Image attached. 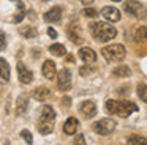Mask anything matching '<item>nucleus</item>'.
I'll list each match as a JSON object with an SVG mask.
<instances>
[{"instance_id": "1", "label": "nucleus", "mask_w": 147, "mask_h": 145, "mask_svg": "<svg viewBox=\"0 0 147 145\" xmlns=\"http://www.w3.org/2000/svg\"><path fill=\"white\" fill-rule=\"evenodd\" d=\"M106 110L108 113L112 115H119V117H128L133 112L138 110V106L133 101H115V99H108L106 101Z\"/></svg>"}, {"instance_id": "2", "label": "nucleus", "mask_w": 147, "mask_h": 145, "mask_svg": "<svg viewBox=\"0 0 147 145\" xmlns=\"http://www.w3.org/2000/svg\"><path fill=\"white\" fill-rule=\"evenodd\" d=\"M89 27H90L92 36L95 38L96 41H101V43H106V41L112 40V38H115V35H117L115 27L106 24V22H93Z\"/></svg>"}, {"instance_id": "3", "label": "nucleus", "mask_w": 147, "mask_h": 145, "mask_svg": "<svg viewBox=\"0 0 147 145\" xmlns=\"http://www.w3.org/2000/svg\"><path fill=\"white\" fill-rule=\"evenodd\" d=\"M54 122H55V110L52 109L51 106H45L41 109V117H40L38 120V125H36V128H38V131L41 132V134H49V132H52V129H54Z\"/></svg>"}, {"instance_id": "4", "label": "nucleus", "mask_w": 147, "mask_h": 145, "mask_svg": "<svg viewBox=\"0 0 147 145\" xmlns=\"http://www.w3.org/2000/svg\"><path fill=\"white\" fill-rule=\"evenodd\" d=\"M101 54L108 62H120V60L125 58L127 50L122 44H109V46L101 49Z\"/></svg>"}, {"instance_id": "5", "label": "nucleus", "mask_w": 147, "mask_h": 145, "mask_svg": "<svg viewBox=\"0 0 147 145\" xmlns=\"http://www.w3.org/2000/svg\"><path fill=\"white\" fill-rule=\"evenodd\" d=\"M115 126H117L115 120H112V118H101V120H98L92 128H93V131H95L96 134L108 136V134H111V132L115 129Z\"/></svg>"}, {"instance_id": "6", "label": "nucleus", "mask_w": 147, "mask_h": 145, "mask_svg": "<svg viewBox=\"0 0 147 145\" xmlns=\"http://www.w3.org/2000/svg\"><path fill=\"white\" fill-rule=\"evenodd\" d=\"M123 9L128 13V14L134 16V17H139V19L146 17V14H147L146 6H144L142 3H139L138 0H128V2H125L123 3Z\"/></svg>"}, {"instance_id": "7", "label": "nucleus", "mask_w": 147, "mask_h": 145, "mask_svg": "<svg viewBox=\"0 0 147 145\" xmlns=\"http://www.w3.org/2000/svg\"><path fill=\"white\" fill-rule=\"evenodd\" d=\"M57 85L62 91H67L71 88V72L68 68H63L57 72Z\"/></svg>"}, {"instance_id": "8", "label": "nucleus", "mask_w": 147, "mask_h": 145, "mask_svg": "<svg viewBox=\"0 0 147 145\" xmlns=\"http://www.w3.org/2000/svg\"><path fill=\"white\" fill-rule=\"evenodd\" d=\"M67 33H68V38H70L74 44H81L84 41L82 32H81V27L78 24H70V25H68Z\"/></svg>"}, {"instance_id": "9", "label": "nucleus", "mask_w": 147, "mask_h": 145, "mask_svg": "<svg viewBox=\"0 0 147 145\" xmlns=\"http://www.w3.org/2000/svg\"><path fill=\"white\" fill-rule=\"evenodd\" d=\"M101 16L109 22H119L122 19L120 11H119L117 8H114V6H105V8L101 9Z\"/></svg>"}, {"instance_id": "10", "label": "nucleus", "mask_w": 147, "mask_h": 145, "mask_svg": "<svg viewBox=\"0 0 147 145\" xmlns=\"http://www.w3.org/2000/svg\"><path fill=\"white\" fill-rule=\"evenodd\" d=\"M18 76H19V81H21V84H30V82L33 81V74H32V71H30L29 68H27L24 63H18Z\"/></svg>"}, {"instance_id": "11", "label": "nucleus", "mask_w": 147, "mask_h": 145, "mask_svg": "<svg viewBox=\"0 0 147 145\" xmlns=\"http://www.w3.org/2000/svg\"><path fill=\"white\" fill-rule=\"evenodd\" d=\"M79 110H81V113H82L86 118H92V117L96 113V106H95L93 101L87 99V101H82V103H81Z\"/></svg>"}, {"instance_id": "12", "label": "nucleus", "mask_w": 147, "mask_h": 145, "mask_svg": "<svg viewBox=\"0 0 147 145\" xmlns=\"http://www.w3.org/2000/svg\"><path fill=\"white\" fill-rule=\"evenodd\" d=\"M43 76H45L46 79H49V81H52V79H55V76H57V66H55V63L52 62V60H46L45 63H43Z\"/></svg>"}, {"instance_id": "13", "label": "nucleus", "mask_w": 147, "mask_h": 145, "mask_svg": "<svg viewBox=\"0 0 147 145\" xmlns=\"http://www.w3.org/2000/svg\"><path fill=\"white\" fill-rule=\"evenodd\" d=\"M79 57L82 58L84 63H87V65H92V63L96 62V54L93 52V49H90V47H81Z\"/></svg>"}, {"instance_id": "14", "label": "nucleus", "mask_w": 147, "mask_h": 145, "mask_svg": "<svg viewBox=\"0 0 147 145\" xmlns=\"http://www.w3.org/2000/svg\"><path fill=\"white\" fill-rule=\"evenodd\" d=\"M62 19V8L60 6H52L49 11H46L45 14V21L46 22H51V24H54V22H59Z\"/></svg>"}, {"instance_id": "15", "label": "nucleus", "mask_w": 147, "mask_h": 145, "mask_svg": "<svg viewBox=\"0 0 147 145\" xmlns=\"http://www.w3.org/2000/svg\"><path fill=\"white\" fill-rule=\"evenodd\" d=\"M27 107H29V96H27L26 93H22L16 99V109H14V113H16L18 117L22 115V113L27 110Z\"/></svg>"}, {"instance_id": "16", "label": "nucleus", "mask_w": 147, "mask_h": 145, "mask_svg": "<svg viewBox=\"0 0 147 145\" xmlns=\"http://www.w3.org/2000/svg\"><path fill=\"white\" fill-rule=\"evenodd\" d=\"M78 126H79V122H78V118H74V117H70V118L65 122V125H63V132H65V134H68V136H73V134H76Z\"/></svg>"}, {"instance_id": "17", "label": "nucleus", "mask_w": 147, "mask_h": 145, "mask_svg": "<svg viewBox=\"0 0 147 145\" xmlns=\"http://www.w3.org/2000/svg\"><path fill=\"white\" fill-rule=\"evenodd\" d=\"M33 98L36 101H48L51 98V90L46 87H38L33 90Z\"/></svg>"}, {"instance_id": "18", "label": "nucleus", "mask_w": 147, "mask_h": 145, "mask_svg": "<svg viewBox=\"0 0 147 145\" xmlns=\"http://www.w3.org/2000/svg\"><path fill=\"white\" fill-rule=\"evenodd\" d=\"M10 81V65L5 58H0V82Z\"/></svg>"}, {"instance_id": "19", "label": "nucleus", "mask_w": 147, "mask_h": 145, "mask_svg": "<svg viewBox=\"0 0 147 145\" xmlns=\"http://www.w3.org/2000/svg\"><path fill=\"white\" fill-rule=\"evenodd\" d=\"M131 74V69L127 65H119L112 69V77H128Z\"/></svg>"}, {"instance_id": "20", "label": "nucleus", "mask_w": 147, "mask_h": 145, "mask_svg": "<svg viewBox=\"0 0 147 145\" xmlns=\"http://www.w3.org/2000/svg\"><path fill=\"white\" fill-rule=\"evenodd\" d=\"M19 33L22 35V36L26 38H35L36 35H38V32H36L35 27H32V25H26V27H19Z\"/></svg>"}, {"instance_id": "21", "label": "nucleus", "mask_w": 147, "mask_h": 145, "mask_svg": "<svg viewBox=\"0 0 147 145\" xmlns=\"http://www.w3.org/2000/svg\"><path fill=\"white\" fill-rule=\"evenodd\" d=\"M49 52H51L52 55H55V57H62V55H65L67 49H65L63 44L55 43V44H51V46H49Z\"/></svg>"}, {"instance_id": "22", "label": "nucleus", "mask_w": 147, "mask_h": 145, "mask_svg": "<svg viewBox=\"0 0 147 145\" xmlns=\"http://www.w3.org/2000/svg\"><path fill=\"white\" fill-rule=\"evenodd\" d=\"M127 144H130V145H147V137L133 134L127 139Z\"/></svg>"}, {"instance_id": "23", "label": "nucleus", "mask_w": 147, "mask_h": 145, "mask_svg": "<svg viewBox=\"0 0 147 145\" xmlns=\"http://www.w3.org/2000/svg\"><path fill=\"white\" fill-rule=\"evenodd\" d=\"M134 40L136 41H146L147 40V27H139L134 32Z\"/></svg>"}, {"instance_id": "24", "label": "nucleus", "mask_w": 147, "mask_h": 145, "mask_svg": "<svg viewBox=\"0 0 147 145\" xmlns=\"http://www.w3.org/2000/svg\"><path fill=\"white\" fill-rule=\"evenodd\" d=\"M136 90H138V96H139L141 99L147 104V85L146 84H138Z\"/></svg>"}, {"instance_id": "25", "label": "nucleus", "mask_w": 147, "mask_h": 145, "mask_svg": "<svg viewBox=\"0 0 147 145\" xmlns=\"http://www.w3.org/2000/svg\"><path fill=\"white\" fill-rule=\"evenodd\" d=\"M82 14L86 16V17H96V16H98V11H96L95 8H84Z\"/></svg>"}, {"instance_id": "26", "label": "nucleus", "mask_w": 147, "mask_h": 145, "mask_svg": "<svg viewBox=\"0 0 147 145\" xmlns=\"http://www.w3.org/2000/svg\"><path fill=\"white\" fill-rule=\"evenodd\" d=\"M21 136H22V139H24V140H26L29 145L33 142V137H32V134H30V131H27V129H22V131H21Z\"/></svg>"}, {"instance_id": "27", "label": "nucleus", "mask_w": 147, "mask_h": 145, "mask_svg": "<svg viewBox=\"0 0 147 145\" xmlns=\"http://www.w3.org/2000/svg\"><path fill=\"white\" fill-rule=\"evenodd\" d=\"M7 47V36H5V33L2 30H0V52Z\"/></svg>"}, {"instance_id": "28", "label": "nucleus", "mask_w": 147, "mask_h": 145, "mask_svg": "<svg viewBox=\"0 0 147 145\" xmlns=\"http://www.w3.org/2000/svg\"><path fill=\"white\" fill-rule=\"evenodd\" d=\"M93 69L90 68V66H82V68L79 69V72H81V76H87V74H90Z\"/></svg>"}, {"instance_id": "29", "label": "nucleus", "mask_w": 147, "mask_h": 145, "mask_svg": "<svg viewBox=\"0 0 147 145\" xmlns=\"http://www.w3.org/2000/svg\"><path fill=\"white\" fill-rule=\"evenodd\" d=\"M62 104H63L65 107H70V106H71V99H70L68 96H65L63 99H62Z\"/></svg>"}, {"instance_id": "30", "label": "nucleus", "mask_w": 147, "mask_h": 145, "mask_svg": "<svg viewBox=\"0 0 147 145\" xmlns=\"http://www.w3.org/2000/svg\"><path fill=\"white\" fill-rule=\"evenodd\" d=\"M74 144H86V140H84V136H76V139H74Z\"/></svg>"}, {"instance_id": "31", "label": "nucleus", "mask_w": 147, "mask_h": 145, "mask_svg": "<svg viewBox=\"0 0 147 145\" xmlns=\"http://www.w3.org/2000/svg\"><path fill=\"white\" fill-rule=\"evenodd\" d=\"M48 35H49L51 38H57V32H55L54 28H51V27L48 28Z\"/></svg>"}, {"instance_id": "32", "label": "nucleus", "mask_w": 147, "mask_h": 145, "mask_svg": "<svg viewBox=\"0 0 147 145\" xmlns=\"http://www.w3.org/2000/svg\"><path fill=\"white\" fill-rule=\"evenodd\" d=\"M79 2L82 3V5H86V6H87V5H92L93 0H79Z\"/></svg>"}, {"instance_id": "33", "label": "nucleus", "mask_w": 147, "mask_h": 145, "mask_svg": "<svg viewBox=\"0 0 147 145\" xmlns=\"http://www.w3.org/2000/svg\"><path fill=\"white\" fill-rule=\"evenodd\" d=\"M33 57H40V49H33Z\"/></svg>"}, {"instance_id": "34", "label": "nucleus", "mask_w": 147, "mask_h": 145, "mask_svg": "<svg viewBox=\"0 0 147 145\" xmlns=\"http://www.w3.org/2000/svg\"><path fill=\"white\" fill-rule=\"evenodd\" d=\"M112 2H122V0H112Z\"/></svg>"}]
</instances>
